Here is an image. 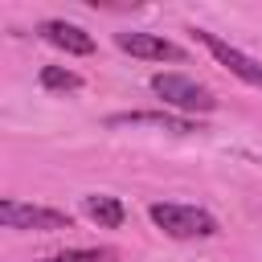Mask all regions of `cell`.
Listing matches in <instances>:
<instances>
[{
  "instance_id": "cell-5",
  "label": "cell",
  "mask_w": 262,
  "mask_h": 262,
  "mask_svg": "<svg viewBox=\"0 0 262 262\" xmlns=\"http://www.w3.org/2000/svg\"><path fill=\"white\" fill-rule=\"evenodd\" d=\"M115 45H119L123 53H131V57H143V61H184V57H188L176 41H168V37H160V33H143V29L115 33Z\"/></svg>"
},
{
  "instance_id": "cell-3",
  "label": "cell",
  "mask_w": 262,
  "mask_h": 262,
  "mask_svg": "<svg viewBox=\"0 0 262 262\" xmlns=\"http://www.w3.org/2000/svg\"><path fill=\"white\" fill-rule=\"evenodd\" d=\"M0 221H4V229H20V233H57V229L74 225V217L66 209L29 205V201H0Z\"/></svg>"
},
{
  "instance_id": "cell-7",
  "label": "cell",
  "mask_w": 262,
  "mask_h": 262,
  "mask_svg": "<svg viewBox=\"0 0 262 262\" xmlns=\"http://www.w3.org/2000/svg\"><path fill=\"white\" fill-rule=\"evenodd\" d=\"M106 127H156V131H172V135H192L201 131V123L172 115V111H127V115H111Z\"/></svg>"
},
{
  "instance_id": "cell-2",
  "label": "cell",
  "mask_w": 262,
  "mask_h": 262,
  "mask_svg": "<svg viewBox=\"0 0 262 262\" xmlns=\"http://www.w3.org/2000/svg\"><path fill=\"white\" fill-rule=\"evenodd\" d=\"M147 86H151V94H156L164 106H172V111H180V115H209V111H217L213 90L201 86V82L188 78V74H151Z\"/></svg>"
},
{
  "instance_id": "cell-4",
  "label": "cell",
  "mask_w": 262,
  "mask_h": 262,
  "mask_svg": "<svg viewBox=\"0 0 262 262\" xmlns=\"http://www.w3.org/2000/svg\"><path fill=\"white\" fill-rule=\"evenodd\" d=\"M192 37L217 57V66H225L237 82H246V86H254V90H262V61L258 57H250L246 49H237V45H229L225 37H217V33H209V29H192Z\"/></svg>"
},
{
  "instance_id": "cell-1",
  "label": "cell",
  "mask_w": 262,
  "mask_h": 262,
  "mask_svg": "<svg viewBox=\"0 0 262 262\" xmlns=\"http://www.w3.org/2000/svg\"><path fill=\"white\" fill-rule=\"evenodd\" d=\"M147 217L156 229H164L176 242H196V237H213L217 233V217L201 205H180V201H151Z\"/></svg>"
},
{
  "instance_id": "cell-10",
  "label": "cell",
  "mask_w": 262,
  "mask_h": 262,
  "mask_svg": "<svg viewBox=\"0 0 262 262\" xmlns=\"http://www.w3.org/2000/svg\"><path fill=\"white\" fill-rule=\"evenodd\" d=\"M41 262H115V250H61Z\"/></svg>"
},
{
  "instance_id": "cell-6",
  "label": "cell",
  "mask_w": 262,
  "mask_h": 262,
  "mask_svg": "<svg viewBox=\"0 0 262 262\" xmlns=\"http://www.w3.org/2000/svg\"><path fill=\"white\" fill-rule=\"evenodd\" d=\"M37 37L49 41L53 49L70 53V57H90L94 53V37L82 25H70V20H41L37 25Z\"/></svg>"
},
{
  "instance_id": "cell-9",
  "label": "cell",
  "mask_w": 262,
  "mask_h": 262,
  "mask_svg": "<svg viewBox=\"0 0 262 262\" xmlns=\"http://www.w3.org/2000/svg\"><path fill=\"white\" fill-rule=\"evenodd\" d=\"M41 86L45 90H53V94H78L82 90V74H74V70H66V66H41Z\"/></svg>"
},
{
  "instance_id": "cell-8",
  "label": "cell",
  "mask_w": 262,
  "mask_h": 262,
  "mask_svg": "<svg viewBox=\"0 0 262 262\" xmlns=\"http://www.w3.org/2000/svg\"><path fill=\"white\" fill-rule=\"evenodd\" d=\"M82 213H86L94 225H102V229H119V225L127 221L123 201H119V196H106V192H90V196H82Z\"/></svg>"
}]
</instances>
